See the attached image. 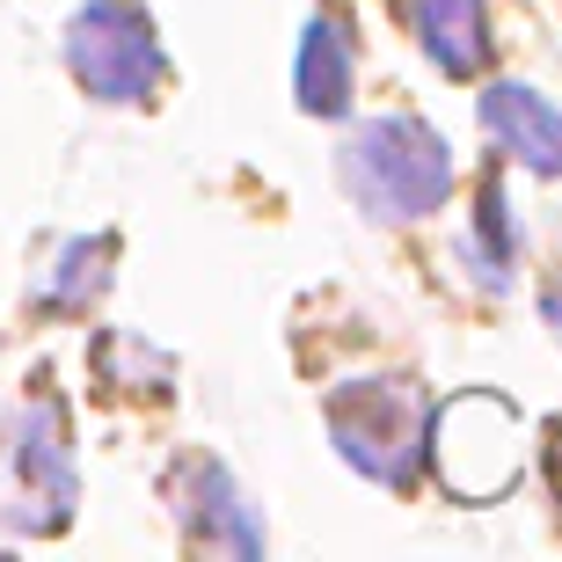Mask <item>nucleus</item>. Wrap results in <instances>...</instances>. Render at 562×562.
<instances>
[{"label": "nucleus", "mask_w": 562, "mask_h": 562, "mask_svg": "<svg viewBox=\"0 0 562 562\" xmlns=\"http://www.w3.org/2000/svg\"><path fill=\"white\" fill-rule=\"evenodd\" d=\"M336 183L351 190V205L366 220L409 227V220H431L453 198V146L424 117H366L336 146Z\"/></svg>", "instance_id": "nucleus-1"}, {"label": "nucleus", "mask_w": 562, "mask_h": 562, "mask_svg": "<svg viewBox=\"0 0 562 562\" xmlns=\"http://www.w3.org/2000/svg\"><path fill=\"white\" fill-rule=\"evenodd\" d=\"M66 74L88 103L110 110H146L168 88V52L161 30L139 0H81L66 15Z\"/></svg>", "instance_id": "nucleus-2"}, {"label": "nucleus", "mask_w": 562, "mask_h": 562, "mask_svg": "<svg viewBox=\"0 0 562 562\" xmlns=\"http://www.w3.org/2000/svg\"><path fill=\"white\" fill-rule=\"evenodd\" d=\"M8 475H15V504L8 526L15 533H66L74 504H81V468H74V417L52 395V373L30 380L22 409L8 417Z\"/></svg>", "instance_id": "nucleus-3"}, {"label": "nucleus", "mask_w": 562, "mask_h": 562, "mask_svg": "<svg viewBox=\"0 0 562 562\" xmlns=\"http://www.w3.org/2000/svg\"><path fill=\"white\" fill-rule=\"evenodd\" d=\"M329 438H336V453H344V468H358L366 482L409 490L417 482V460H424V438H431L417 380L387 373V380L336 387L329 395Z\"/></svg>", "instance_id": "nucleus-4"}, {"label": "nucleus", "mask_w": 562, "mask_h": 562, "mask_svg": "<svg viewBox=\"0 0 562 562\" xmlns=\"http://www.w3.org/2000/svg\"><path fill=\"white\" fill-rule=\"evenodd\" d=\"M424 453H431L438 482L468 504H490L504 497L526 468V431L512 417V402L490 395V387H468L453 395L446 409L431 417V438H424Z\"/></svg>", "instance_id": "nucleus-5"}, {"label": "nucleus", "mask_w": 562, "mask_h": 562, "mask_svg": "<svg viewBox=\"0 0 562 562\" xmlns=\"http://www.w3.org/2000/svg\"><path fill=\"white\" fill-rule=\"evenodd\" d=\"M168 512H176V533L198 555H263V519H256L249 490L220 468L212 453H183L168 468Z\"/></svg>", "instance_id": "nucleus-6"}, {"label": "nucleus", "mask_w": 562, "mask_h": 562, "mask_svg": "<svg viewBox=\"0 0 562 562\" xmlns=\"http://www.w3.org/2000/svg\"><path fill=\"white\" fill-rule=\"evenodd\" d=\"M351 88H358L351 22L336 15V8H314L307 30H300V52H292V95H300V110H314V117H344V110H351Z\"/></svg>", "instance_id": "nucleus-7"}, {"label": "nucleus", "mask_w": 562, "mask_h": 562, "mask_svg": "<svg viewBox=\"0 0 562 562\" xmlns=\"http://www.w3.org/2000/svg\"><path fill=\"white\" fill-rule=\"evenodd\" d=\"M482 132L533 176H562V103H548L541 88L497 81L482 95Z\"/></svg>", "instance_id": "nucleus-8"}, {"label": "nucleus", "mask_w": 562, "mask_h": 562, "mask_svg": "<svg viewBox=\"0 0 562 562\" xmlns=\"http://www.w3.org/2000/svg\"><path fill=\"white\" fill-rule=\"evenodd\" d=\"M402 22H409V37L424 44V59L438 74H482L490 66V22H482V0H402Z\"/></svg>", "instance_id": "nucleus-9"}, {"label": "nucleus", "mask_w": 562, "mask_h": 562, "mask_svg": "<svg viewBox=\"0 0 562 562\" xmlns=\"http://www.w3.org/2000/svg\"><path fill=\"white\" fill-rule=\"evenodd\" d=\"M110 271H117V234H74V241H59L52 271L37 278V300L30 307L74 322V314H88L110 292Z\"/></svg>", "instance_id": "nucleus-10"}, {"label": "nucleus", "mask_w": 562, "mask_h": 562, "mask_svg": "<svg viewBox=\"0 0 562 562\" xmlns=\"http://www.w3.org/2000/svg\"><path fill=\"white\" fill-rule=\"evenodd\" d=\"M95 373H103V395H139V402H161L176 387V358L139 344L132 329H103L95 336Z\"/></svg>", "instance_id": "nucleus-11"}, {"label": "nucleus", "mask_w": 562, "mask_h": 562, "mask_svg": "<svg viewBox=\"0 0 562 562\" xmlns=\"http://www.w3.org/2000/svg\"><path fill=\"white\" fill-rule=\"evenodd\" d=\"M468 263L482 271V285L490 292H504L512 285V212H504V190L490 183L482 190V212H475V234H468Z\"/></svg>", "instance_id": "nucleus-12"}, {"label": "nucleus", "mask_w": 562, "mask_h": 562, "mask_svg": "<svg viewBox=\"0 0 562 562\" xmlns=\"http://www.w3.org/2000/svg\"><path fill=\"white\" fill-rule=\"evenodd\" d=\"M541 314H548V329H555V336H562V278H555V285H548V292H541Z\"/></svg>", "instance_id": "nucleus-13"}, {"label": "nucleus", "mask_w": 562, "mask_h": 562, "mask_svg": "<svg viewBox=\"0 0 562 562\" xmlns=\"http://www.w3.org/2000/svg\"><path fill=\"white\" fill-rule=\"evenodd\" d=\"M548 468H555V482H562V424H555V446H548Z\"/></svg>", "instance_id": "nucleus-14"}]
</instances>
